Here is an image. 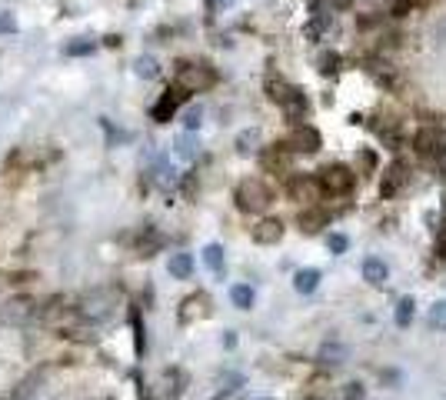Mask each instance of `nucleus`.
I'll return each mask as SVG.
<instances>
[{"label":"nucleus","instance_id":"f03ea898","mask_svg":"<svg viewBox=\"0 0 446 400\" xmlns=\"http://www.w3.org/2000/svg\"><path fill=\"white\" fill-rule=\"evenodd\" d=\"M266 97H270L273 104H280V107H287L290 117H300V114L307 110V97L296 91L293 84H287V80H280V77L266 80Z\"/></svg>","mask_w":446,"mask_h":400},{"label":"nucleus","instance_id":"473e14b6","mask_svg":"<svg viewBox=\"0 0 446 400\" xmlns=\"http://www.w3.org/2000/svg\"><path fill=\"white\" fill-rule=\"evenodd\" d=\"M223 344H227V347H237V334H233V330H230V334L223 337Z\"/></svg>","mask_w":446,"mask_h":400},{"label":"nucleus","instance_id":"7c9ffc66","mask_svg":"<svg viewBox=\"0 0 446 400\" xmlns=\"http://www.w3.org/2000/svg\"><path fill=\"white\" fill-rule=\"evenodd\" d=\"M0 33H17L14 14H0Z\"/></svg>","mask_w":446,"mask_h":400},{"label":"nucleus","instance_id":"b1692460","mask_svg":"<svg viewBox=\"0 0 446 400\" xmlns=\"http://www.w3.org/2000/svg\"><path fill=\"white\" fill-rule=\"evenodd\" d=\"M430 323L436 330H446V300H436L430 310Z\"/></svg>","mask_w":446,"mask_h":400},{"label":"nucleus","instance_id":"412c9836","mask_svg":"<svg viewBox=\"0 0 446 400\" xmlns=\"http://www.w3.org/2000/svg\"><path fill=\"white\" fill-rule=\"evenodd\" d=\"M326 224V214L324 210H303L300 214V231H307V233H317L320 227Z\"/></svg>","mask_w":446,"mask_h":400},{"label":"nucleus","instance_id":"20e7f679","mask_svg":"<svg viewBox=\"0 0 446 400\" xmlns=\"http://www.w3.org/2000/svg\"><path fill=\"white\" fill-rule=\"evenodd\" d=\"M117 307V291H93L80 300V317L87 321H107Z\"/></svg>","mask_w":446,"mask_h":400},{"label":"nucleus","instance_id":"0eeeda50","mask_svg":"<svg viewBox=\"0 0 446 400\" xmlns=\"http://www.w3.org/2000/svg\"><path fill=\"white\" fill-rule=\"evenodd\" d=\"M320 147H324L320 134H317L313 127H307V123H303V127H296V130L290 134V140L283 144V151H300V154H317Z\"/></svg>","mask_w":446,"mask_h":400},{"label":"nucleus","instance_id":"9d476101","mask_svg":"<svg viewBox=\"0 0 446 400\" xmlns=\"http://www.w3.org/2000/svg\"><path fill=\"white\" fill-rule=\"evenodd\" d=\"M347 357H350V351L340 340H326L324 347H320V354H317V360L324 367H340V364H347Z\"/></svg>","mask_w":446,"mask_h":400},{"label":"nucleus","instance_id":"6e6552de","mask_svg":"<svg viewBox=\"0 0 446 400\" xmlns=\"http://www.w3.org/2000/svg\"><path fill=\"white\" fill-rule=\"evenodd\" d=\"M403 184H406V167H403V160H393V164L383 170V184H380V194H383L386 200L397 197V194L403 190Z\"/></svg>","mask_w":446,"mask_h":400},{"label":"nucleus","instance_id":"4be33fe9","mask_svg":"<svg viewBox=\"0 0 446 400\" xmlns=\"http://www.w3.org/2000/svg\"><path fill=\"white\" fill-rule=\"evenodd\" d=\"M134 70H137V77L154 80L157 74H160V63H157L154 57H147V54H143V57H137V61H134Z\"/></svg>","mask_w":446,"mask_h":400},{"label":"nucleus","instance_id":"cd10ccee","mask_svg":"<svg viewBox=\"0 0 446 400\" xmlns=\"http://www.w3.org/2000/svg\"><path fill=\"white\" fill-rule=\"evenodd\" d=\"M326 247H330V254H347L350 240H347L343 233H330V237H326Z\"/></svg>","mask_w":446,"mask_h":400},{"label":"nucleus","instance_id":"c756f323","mask_svg":"<svg viewBox=\"0 0 446 400\" xmlns=\"http://www.w3.org/2000/svg\"><path fill=\"white\" fill-rule=\"evenodd\" d=\"M337 63H340L337 54H320V70L324 74H337Z\"/></svg>","mask_w":446,"mask_h":400},{"label":"nucleus","instance_id":"f8f14e48","mask_svg":"<svg viewBox=\"0 0 446 400\" xmlns=\"http://www.w3.org/2000/svg\"><path fill=\"white\" fill-rule=\"evenodd\" d=\"M363 280L373 284V287H383L386 280H390V267H386L380 257H367V261H363Z\"/></svg>","mask_w":446,"mask_h":400},{"label":"nucleus","instance_id":"2f4dec72","mask_svg":"<svg viewBox=\"0 0 446 400\" xmlns=\"http://www.w3.org/2000/svg\"><path fill=\"white\" fill-rule=\"evenodd\" d=\"M233 3H237V0H214L216 10H227V7H233Z\"/></svg>","mask_w":446,"mask_h":400},{"label":"nucleus","instance_id":"aec40b11","mask_svg":"<svg viewBox=\"0 0 446 400\" xmlns=\"http://www.w3.org/2000/svg\"><path fill=\"white\" fill-rule=\"evenodd\" d=\"M413 314H416V300L413 297H400L397 300V327H410V321H413Z\"/></svg>","mask_w":446,"mask_h":400},{"label":"nucleus","instance_id":"2eb2a0df","mask_svg":"<svg viewBox=\"0 0 446 400\" xmlns=\"http://www.w3.org/2000/svg\"><path fill=\"white\" fill-rule=\"evenodd\" d=\"M317 284H320V270H313V267L293 274V287H296V293H313L317 291Z\"/></svg>","mask_w":446,"mask_h":400},{"label":"nucleus","instance_id":"39448f33","mask_svg":"<svg viewBox=\"0 0 446 400\" xmlns=\"http://www.w3.org/2000/svg\"><path fill=\"white\" fill-rule=\"evenodd\" d=\"M413 147L427 164H446V147H443V137L436 134V127H423L413 137Z\"/></svg>","mask_w":446,"mask_h":400},{"label":"nucleus","instance_id":"f257e3e1","mask_svg":"<svg viewBox=\"0 0 446 400\" xmlns=\"http://www.w3.org/2000/svg\"><path fill=\"white\" fill-rule=\"evenodd\" d=\"M273 203V190L263 184L260 177H246V180H240V187H237V207L240 210H246V214H260V210H266Z\"/></svg>","mask_w":446,"mask_h":400},{"label":"nucleus","instance_id":"a878e982","mask_svg":"<svg viewBox=\"0 0 446 400\" xmlns=\"http://www.w3.org/2000/svg\"><path fill=\"white\" fill-rule=\"evenodd\" d=\"M140 257H150V254H154L157 247H160V237H157L154 231H147V237H140Z\"/></svg>","mask_w":446,"mask_h":400},{"label":"nucleus","instance_id":"393cba45","mask_svg":"<svg viewBox=\"0 0 446 400\" xmlns=\"http://www.w3.org/2000/svg\"><path fill=\"white\" fill-rule=\"evenodd\" d=\"M93 50H97L93 40H74V44H67V54H70V57H87Z\"/></svg>","mask_w":446,"mask_h":400},{"label":"nucleus","instance_id":"9b49d317","mask_svg":"<svg viewBox=\"0 0 446 400\" xmlns=\"http://www.w3.org/2000/svg\"><path fill=\"white\" fill-rule=\"evenodd\" d=\"M280 237H283V224L273 220V217H266V220H260V224L253 227V240H257V244H277Z\"/></svg>","mask_w":446,"mask_h":400},{"label":"nucleus","instance_id":"4468645a","mask_svg":"<svg viewBox=\"0 0 446 400\" xmlns=\"http://www.w3.org/2000/svg\"><path fill=\"white\" fill-rule=\"evenodd\" d=\"M167 270H170V277L190 280V274H193V257H190V254H173L167 261Z\"/></svg>","mask_w":446,"mask_h":400},{"label":"nucleus","instance_id":"423d86ee","mask_svg":"<svg viewBox=\"0 0 446 400\" xmlns=\"http://www.w3.org/2000/svg\"><path fill=\"white\" fill-rule=\"evenodd\" d=\"M353 180H356V174L350 167H343V164H333V167L320 170V187L330 190V194H347L353 187Z\"/></svg>","mask_w":446,"mask_h":400},{"label":"nucleus","instance_id":"bb28decb","mask_svg":"<svg viewBox=\"0 0 446 400\" xmlns=\"http://www.w3.org/2000/svg\"><path fill=\"white\" fill-rule=\"evenodd\" d=\"M290 190H293V197H313V194H317V187L310 184V180H300V177H296V180H293L290 184Z\"/></svg>","mask_w":446,"mask_h":400},{"label":"nucleus","instance_id":"7ed1b4c3","mask_svg":"<svg viewBox=\"0 0 446 400\" xmlns=\"http://www.w3.org/2000/svg\"><path fill=\"white\" fill-rule=\"evenodd\" d=\"M216 84V74L207 63H184L180 74H177V87L184 93H203Z\"/></svg>","mask_w":446,"mask_h":400},{"label":"nucleus","instance_id":"ddd939ff","mask_svg":"<svg viewBox=\"0 0 446 400\" xmlns=\"http://www.w3.org/2000/svg\"><path fill=\"white\" fill-rule=\"evenodd\" d=\"M207 304H210V300H207V293H193V297H186L184 310H180V321H197V317H207V314H210Z\"/></svg>","mask_w":446,"mask_h":400},{"label":"nucleus","instance_id":"72a5a7b5","mask_svg":"<svg viewBox=\"0 0 446 400\" xmlns=\"http://www.w3.org/2000/svg\"><path fill=\"white\" fill-rule=\"evenodd\" d=\"M257 400H273V397H257Z\"/></svg>","mask_w":446,"mask_h":400},{"label":"nucleus","instance_id":"6ab92c4d","mask_svg":"<svg viewBox=\"0 0 446 400\" xmlns=\"http://www.w3.org/2000/svg\"><path fill=\"white\" fill-rule=\"evenodd\" d=\"M230 300H233V307L250 310V307H253V287H250V284H233V287H230Z\"/></svg>","mask_w":446,"mask_h":400},{"label":"nucleus","instance_id":"a211bd4d","mask_svg":"<svg viewBox=\"0 0 446 400\" xmlns=\"http://www.w3.org/2000/svg\"><path fill=\"white\" fill-rule=\"evenodd\" d=\"M260 147V130L257 127H250V130H240V137H237V154H253Z\"/></svg>","mask_w":446,"mask_h":400},{"label":"nucleus","instance_id":"dca6fc26","mask_svg":"<svg viewBox=\"0 0 446 400\" xmlns=\"http://www.w3.org/2000/svg\"><path fill=\"white\" fill-rule=\"evenodd\" d=\"M173 151H177V157H180V160H193V157L200 154V144H197V137H193V134H180V137L173 140Z\"/></svg>","mask_w":446,"mask_h":400},{"label":"nucleus","instance_id":"c85d7f7f","mask_svg":"<svg viewBox=\"0 0 446 400\" xmlns=\"http://www.w3.org/2000/svg\"><path fill=\"white\" fill-rule=\"evenodd\" d=\"M363 397H367V390H363V384H356V380L353 384H347L343 387V394H340V400H363Z\"/></svg>","mask_w":446,"mask_h":400},{"label":"nucleus","instance_id":"f3484780","mask_svg":"<svg viewBox=\"0 0 446 400\" xmlns=\"http://www.w3.org/2000/svg\"><path fill=\"white\" fill-rule=\"evenodd\" d=\"M203 263H207V270H214V274H223V247L220 244H207L203 247Z\"/></svg>","mask_w":446,"mask_h":400},{"label":"nucleus","instance_id":"1a4fd4ad","mask_svg":"<svg viewBox=\"0 0 446 400\" xmlns=\"http://www.w3.org/2000/svg\"><path fill=\"white\" fill-rule=\"evenodd\" d=\"M180 100H184V91L177 87V91H167L160 100H157V107H154V121L157 123H167L173 114H177V107H180Z\"/></svg>","mask_w":446,"mask_h":400},{"label":"nucleus","instance_id":"5701e85b","mask_svg":"<svg viewBox=\"0 0 446 400\" xmlns=\"http://www.w3.org/2000/svg\"><path fill=\"white\" fill-rule=\"evenodd\" d=\"M200 123H203V107L197 104V107H190V110L184 114V127H186V134L200 130Z\"/></svg>","mask_w":446,"mask_h":400}]
</instances>
